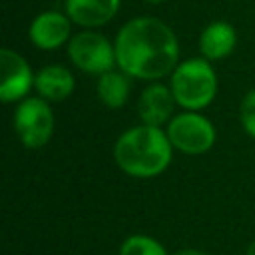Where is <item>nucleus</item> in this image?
Masks as SVG:
<instances>
[{
  "instance_id": "nucleus-15",
  "label": "nucleus",
  "mask_w": 255,
  "mask_h": 255,
  "mask_svg": "<svg viewBox=\"0 0 255 255\" xmlns=\"http://www.w3.org/2000/svg\"><path fill=\"white\" fill-rule=\"evenodd\" d=\"M239 118H241V124L245 128V131L255 137V90H249L241 102V108H239Z\"/></svg>"
},
{
  "instance_id": "nucleus-3",
  "label": "nucleus",
  "mask_w": 255,
  "mask_h": 255,
  "mask_svg": "<svg viewBox=\"0 0 255 255\" xmlns=\"http://www.w3.org/2000/svg\"><path fill=\"white\" fill-rule=\"evenodd\" d=\"M171 92L175 102L185 110H201L215 98L217 78L205 58H191L171 72Z\"/></svg>"
},
{
  "instance_id": "nucleus-8",
  "label": "nucleus",
  "mask_w": 255,
  "mask_h": 255,
  "mask_svg": "<svg viewBox=\"0 0 255 255\" xmlns=\"http://www.w3.org/2000/svg\"><path fill=\"white\" fill-rule=\"evenodd\" d=\"M70 18L58 10L42 12L30 24V40L42 50L60 48L70 36Z\"/></svg>"
},
{
  "instance_id": "nucleus-4",
  "label": "nucleus",
  "mask_w": 255,
  "mask_h": 255,
  "mask_svg": "<svg viewBox=\"0 0 255 255\" xmlns=\"http://www.w3.org/2000/svg\"><path fill=\"white\" fill-rule=\"evenodd\" d=\"M70 60L76 68L88 72V74H106L114 70L116 62V48L110 44V40L98 32H80L76 34L68 44Z\"/></svg>"
},
{
  "instance_id": "nucleus-9",
  "label": "nucleus",
  "mask_w": 255,
  "mask_h": 255,
  "mask_svg": "<svg viewBox=\"0 0 255 255\" xmlns=\"http://www.w3.org/2000/svg\"><path fill=\"white\" fill-rule=\"evenodd\" d=\"M173 104L175 98L171 88H165L161 84H151L141 92L137 102V112L145 126L159 128L163 122L169 120L173 112Z\"/></svg>"
},
{
  "instance_id": "nucleus-6",
  "label": "nucleus",
  "mask_w": 255,
  "mask_h": 255,
  "mask_svg": "<svg viewBox=\"0 0 255 255\" xmlns=\"http://www.w3.org/2000/svg\"><path fill=\"white\" fill-rule=\"evenodd\" d=\"M167 137L173 147L183 153H203L215 141V129L211 122L195 112L175 116L167 126Z\"/></svg>"
},
{
  "instance_id": "nucleus-17",
  "label": "nucleus",
  "mask_w": 255,
  "mask_h": 255,
  "mask_svg": "<svg viewBox=\"0 0 255 255\" xmlns=\"http://www.w3.org/2000/svg\"><path fill=\"white\" fill-rule=\"evenodd\" d=\"M247 255H255V241L249 245V249H247Z\"/></svg>"
},
{
  "instance_id": "nucleus-18",
  "label": "nucleus",
  "mask_w": 255,
  "mask_h": 255,
  "mask_svg": "<svg viewBox=\"0 0 255 255\" xmlns=\"http://www.w3.org/2000/svg\"><path fill=\"white\" fill-rule=\"evenodd\" d=\"M147 2H163V0H147Z\"/></svg>"
},
{
  "instance_id": "nucleus-2",
  "label": "nucleus",
  "mask_w": 255,
  "mask_h": 255,
  "mask_svg": "<svg viewBox=\"0 0 255 255\" xmlns=\"http://www.w3.org/2000/svg\"><path fill=\"white\" fill-rule=\"evenodd\" d=\"M171 141L167 133L153 126H137L124 131L114 147L118 165L133 177H153L171 161Z\"/></svg>"
},
{
  "instance_id": "nucleus-13",
  "label": "nucleus",
  "mask_w": 255,
  "mask_h": 255,
  "mask_svg": "<svg viewBox=\"0 0 255 255\" xmlns=\"http://www.w3.org/2000/svg\"><path fill=\"white\" fill-rule=\"evenodd\" d=\"M129 94V76L126 72L110 70L98 80V96L108 108H122Z\"/></svg>"
},
{
  "instance_id": "nucleus-5",
  "label": "nucleus",
  "mask_w": 255,
  "mask_h": 255,
  "mask_svg": "<svg viewBox=\"0 0 255 255\" xmlns=\"http://www.w3.org/2000/svg\"><path fill=\"white\" fill-rule=\"evenodd\" d=\"M14 128L20 141L26 147H42L48 143L52 129H54V116L46 100L42 98H26L16 108L14 114Z\"/></svg>"
},
{
  "instance_id": "nucleus-7",
  "label": "nucleus",
  "mask_w": 255,
  "mask_h": 255,
  "mask_svg": "<svg viewBox=\"0 0 255 255\" xmlns=\"http://www.w3.org/2000/svg\"><path fill=\"white\" fill-rule=\"evenodd\" d=\"M0 68H2V84H0L2 102L22 100L30 92L34 78H36V76H32L28 62L20 54H16L8 48H2L0 50Z\"/></svg>"
},
{
  "instance_id": "nucleus-14",
  "label": "nucleus",
  "mask_w": 255,
  "mask_h": 255,
  "mask_svg": "<svg viewBox=\"0 0 255 255\" xmlns=\"http://www.w3.org/2000/svg\"><path fill=\"white\" fill-rule=\"evenodd\" d=\"M120 255H167L165 249L147 235H131L122 243Z\"/></svg>"
},
{
  "instance_id": "nucleus-10",
  "label": "nucleus",
  "mask_w": 255,
  "mask_h": 255,
  "mask_svg": "<svg viewBox=\"0 0 255 255\" xmlns=\"http://www.w3.org/2000/svg\"><path fill=\"white\" fill-rule=\"evenodd\" d=\"M122 0H66V14L74 24L84 28H98L110 22Z\"/></svg>"
},
{
  "instance_id": "nucleus-12",
  "label": "nucleus",
  "mask_w": 255,
  "mask_h": 255,
  "mask_svg": "<svg viewBox=\"0 0 255 255\" xmlns=\"http://www.w3.org/2000/svg\"><path fill=\"white\" fill-rule=\"evenodd\" d=\"M34 86L38 90V94L44 100H64L72 94L74 90V76L70 74V70H66L64 66H46L42 68L36 78H34Z\"/></svg>"
},
{
  "instance_id": "nucleus-1",
  "label": "nucleus",
  "mask_w": 255,
  "mask_h": 255,
  "mask_svg": "<svg viewBox=\"0 0 255 255\" xmlns=\"http://www.w3.org/2000/svg\"><path fill=\"white\" fill-rule=\"evenodd\" d=\"M114 48L120 70L129 78L157 80L177 68V38L167 24L151 16L133 18L122 26Z\"/></svg>"
},
{
  "instance_id": "nucleus-16",
  "label": "nucleus",
  "mask_w": 255,
  "mask_h": 255,
  "mask_svg": "<svg viewBox=\"0 0 255 255\" xmlns=\"http://www.w3.org/2000/svg\"><path fill=\"white\" fill-rule=\"evenodd\" d=\"M175 255H207V253H203V251H199V249H181V251H177Z\"/></svg>"
},
{
  "instance_id": "nucleus-11",
  "label": "nucleus",
  "mask_w": 255,
  "mask_h": 255,
  "mask_svg": "<svg viewBox=\"0 0 255 255\" xmlns=\"http://www.w3.org/2000/svg\"><path fill=\"white\" fill-rule=\"evenodd\" d=\"M237 44L235 28L227 22H211L199 36V50L205 60H221L233 52Z\"/></svg>"
}]
</instances>
